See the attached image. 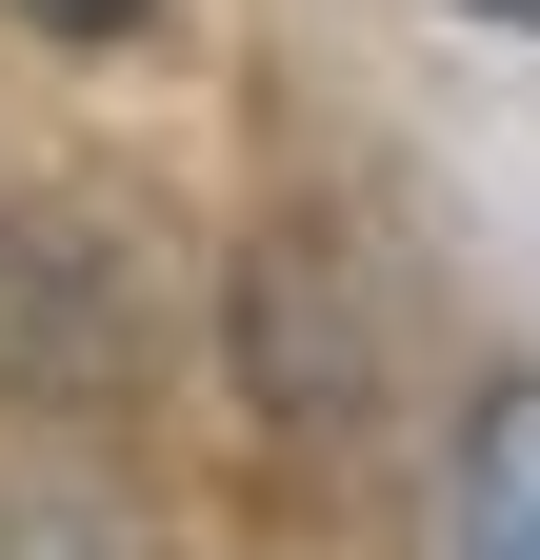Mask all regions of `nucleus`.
Wrapping results in <instances>:
<instances>
[{
  "label": "nucleus",
  "mask_w": 540,
  "mask_h": 560,
  "mask_svg": "<svg viewBox=\"0 0 540 560\" xmlns=\"http://www.w3.org/2000/svg\"><path fill=\"white\" fill-rule=\"evenodd\" d=\"M21 21H40V40H141L161 0H21Z\"/></svg>",
  "instance_id": "obj_5"
},
{
  "label": "nucleus",
  "mask_w": 540,
  "mask_h": 560,
  "mask_svg": "<svg viewBox=\"0 0 540 560\" xmlns=\"http://www.w3.org/2000/svg\"><path fill=\"white\" fill-rule=\"evenodd\" d=\"M460 560H540V381L460 420Z\"/></svg>",
  "instance_id": "obj_2"
},
{
  "label": "nucleus",
  "mask_w": 540,
  "mask_h": 560,
  "mask_svg": "<svg viewBox=\"0 0 540 560\" xmlns=\"http://www.w3.org/2000/svg\"><path fill=\"white\" fill-rule=\"evenodd\" d=\"M141 361H161L141 241L101 200H60V180H0V381L21 400H120Z\"/></svg>",
  "instance_id": "obj_1"
},
{
  "label": "nucleus",
  "mask_w": 540,
  "mask_h": 560,
  "mask_svg": "<svg viewBox=\"0 0 540 560\" xmlns=\"http://www.w3.org/2000/svg\"><path fill=\"white\" fill-rule=\"evenodd\" d=\"M0 560H141L101 501H0Z\"/></svg>",
  "instance_id": "obj_4"
},
{
  "label": "nucleus",
  "mask_w": 540,
  "mask_h": 560,
  "mask_svg": "<svg viewBox=\"0 0 540 560\" xmlns=\"http://www.w3.org/2000/svg\"><path fill=\"white\" fill-rule=\"evenodd\" d=\"M260 381L281 400H361V340L301 301V241H260Z\"/></svg>",
  "instance_id": "obj_3"
},
{
  "label": "nucleus",
  "mask_w": 540,
  "mask_h": 560,
  "mask_svg": "<svg viewBox=\"0 0 540 560\" xmlns=\"http://www.w3.org/2000/svg\"><path fill=\"white\" fill-rule=\"evenodd\" d=\"M481 21H540V0H481Z\"/></svg>",
  "instance_id": "obj_6"
}]
</instances>
